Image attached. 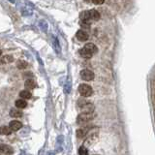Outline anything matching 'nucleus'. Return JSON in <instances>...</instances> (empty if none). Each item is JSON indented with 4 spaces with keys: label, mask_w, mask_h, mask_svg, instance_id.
I'll use <instances>...</instances> for the list:
<instances>
[{
    "label": "nucleus",
    "mask_w": 155,
    "mask_h": 155,
    "mask_svg": "<svg viewBox=\"0 0 155 155\" xmlns=\"http://www.w3.org/2000/svg\"><path fill=\"white\" fill-rule=\"evenodd\" d=\"M91 129L90 127H83L82 129H78L77 131V137L78 138H83L85 137L86 135L88 134V132H89V130Z\"/></svg>",
    "instance_id": "obj_9"
},
{
    "label": "nucleus",
    "mask_w": 155,
    "mask_h": 155,
    "mask_svg": "<svg viewBox=\"0 0 155 155\" xmlns=\"http://www.w3.org/2000/svg\"><path fill=\"white\" fill-rule=\"evenodd\" d=\"M14 61V57L12 55H4L2 56L1 58V62L3 64H7V63H11Z\"/></svg>",
    "instance_id": "obj_15"
},
{
    "label": "nucleus",
    "mask_w": 155,
    "mask_h": 155,
    "mask_svg": "<svg viewBox=\"0 0 155 155\" xmlns=\"http://www.w3.org/2000/svg\"><path fill=\"white\" fill-rule=\"evenodd\" d=\"M76 37H77V39H78V41L84 42V41L88 40V38H89V35H88V33H87L86 31L80 29V30L77 31V33H76Z\"/></svg>",
    "instance_id": "obj_6"
},
{
    "label": "nucleus",
    "mask_w": 155,
    "mask_h": 155,
    "mask_svg": "<svg viewBox=\"0 0 155 155\" xmlns=\"http://www.w3.org/2000/svg\"><path fill=\"white\" fill-rule=\"evenodd\" d=\"M98 51V49L94 44L88 43L82 49H80V55L83 58H91L93 55H95Z\"/></svg>",
    "instance_id": "obj_1"
},
{
    "label": "nucleus",
    "mask_w": 155,
    "mask_h": 155,
    "mask_svg": "<svg viewBox=\"0 0 155 155\" xmlns=\"http://www.w3.org/2000/svg\"><path fill=\"white\" fill-rule=\"evenodd\" d=\"M17 66H18L19 69H25V68L28 66V64H27V62H26V61L19 60L18 63H17Z\"/></svg>",
    "instance_id": "obj_16"
},
{
    "label": "nucleus",
    "mask_w": 155,
    "mask_h": 155,
    "mask_svg": "<svg viewBox=\"0 0 155 155\" xmlns=\"http://www.w3.org/2000/svg\"><path fill=\"white\" fill-rule=\"evenodd\" d=\"M78 92L80 93V95L83 96V97H88V96L92 95V88L90 85L85 84V83H82L78 86Z\"/></svg>",
    "instance_id": "obj_4"
},
{
    "label": "nucleus",
    "mask_w": 155,
    "mask_h": 155,
    "mask_svg": "<svg viewBox=\"0 0 155 155\" xmlns=\"http://www.w3.org/2000/svg\"><path fill=\"white\" fill-rule=\"evenodd\" d=\"M19 96L21 97V99L27 100V99H30L32 95L28 90H23V91H21V93H19Z\"/></svg>",
    "instance_id": "obj_14"
},
{
    "label": "nucleus",
    "mask_w": 155,
    "mask_h": 155,
    "mask_svg": "<svg viewBox=\"0 0 155 155\" xmlns=\"http://www.w3.org/2000/svg\"><path fill=\"white\" fill-rule=\"evenodd\" d=\"M89 17H90V21H98L100 19V14L96 10H90Z\"/></svg>",
    "instance_id": "obj_10"
},
{
    "label": "nucleus",
    "mask_w": 155,
    "mask_h": 155,
    "mask_svg": "<svg viewBox=\"0 0 155 155\" xmlns=\"http://www.w3.org/2000/svg\"><path fill=\"white\" fill-rule=\"evenodd\" d=\"M53 44H55V51H57L58 53H60V46H59V43H58L57 38H55V40H53Z\"/></svg>",
    "instance_id": "obj_19"
},
{
    "label": "nucleus",
    "mask_w": 155,
    "mask_h": 155,
    "mask_svg": "<svg viewBox=\"0 0 155 155\" xmlns=\"http://www.w3.org/2000/svg\"><path fill=\"white\" fill-rule=\"evenodd\" d=\"M92 2L96 5H101L105 2V0H92Z\"/></svg>",
    "instance_id": "obj_20"
},
{
    "label": "nucleus",
    "mask_w": 155,
    "mask_h": 155,
    "mask_svg": "<svg viewBox=\"0 0 155 155\" xmlns=\"http://www.w3.org/2000/svg\"><path fill=\"white\" fill-rule=\"evenodd\" d=\"M47 155H55V152H48V154H47Z\"/></svg>",
    "instance_id": "obj_22"
},
{
    "label": "nucleus",
    "mask_w": 155,
    "mask_h": 155,
    "mask_svg": "<svg viewBox=\"0 0 155 155\" xmlns=\"http://www.w3.org/2000/svg\"><path fill=\"white\" fill-rule=\"evenodd\" d=\"M10 115H11L12 117H16V118H18V117L23 116V112H21V110H19L18 109H12L11 110H10Z\"/></svg>",
    "instance_id": "obj_12"
},
{
    "label": "nucleus",
    "mask_w": 155,
    "mask_h": 155,
    "mask_svg": "<svg viewBox=\"0 0 155 155\" xmlns=\"http://www.w3.org/2000/svg\"><path fill=\"white\" fill-rule=\"evenodd\" d=\"M24 86L27 88V89H33V88L36 87V82L33 80H31V78H28L24 82Z\"/></svg>",
    "instance_id": "obj_11"
},
{
    "label": "nucleus",
    "mask_w": 155,
    "mask_h": 155,
    "mask_svg": "<svg viewBox=\"0 0 155 155\" xmlns=\"http://www.w3.org/2000/svg\"><path fill=\"white\" fill-rule=\"evenodd\" d=\"M78 106L80 110H83V112H91L94 110V106H93L89 101L80 99L78 101Z\"/></svg>",
    "instance_id": "obj_3"
},
{
    "label": "nucleus",
    "mask_w": 155,
    "mask_h": 155,
    "mask_svg": "<svg viewBox=\"0 0 155 155\" xmlns=\"http://www.w3.org/2000/svg\"><path fill=\"white\" fill-rule=\"evenodd\" d=\"M80 77H82V80H87V82H90V80H92L93 78H94L95 75L91 70H88V69H83V70L80 71Z\"/></svg>",
    "instance_id": "obj_5"
},
{
    "label": "nucleus",
    "mask_w": 155,
    "mask_h": 155,
    "mask_svg": "<svg viewBox=\"0 0 155 155\" xmlns=\"http://www.w3.org/2000/svg\"><path fill=\"white\" fill-rule=\"evenodd\" d=\"M152 94H153V102L155 105V82H153V85H152Z\"/></svg>",
    "instance_id": "obj_21"
},
{
    "label": "nucleus",
    "mask_w": 155,
    "mask_h": 155,
    "mask_svg": "<svg viewBox=\"0 0 155 155\" xmlns=\"http://www.w3.org/2000/svg\"><path fill=\"white\" fill-rule=\"evenodd\" d=\"M78 154L80 155H88V151L85 146H80L78 148Z\"/></svg>",
    "instance_id": "obj_18"
},
{
    "label": "nucleus",
    "mask_w": 155,
    "mask_h": 155,
    "mask_svg": "<svg viewBox=\"0 0 155 155\" xmlns=\"http://www.w3.org/2000/svg\"><path fill=\"white\" fill-rule=\"evenodd\" d=\"M9 127L12 129V131H18V130H19L21 127H23V124H21V121H18V120H13V121L10 122Z\"/></svg>",
    "instance_id": "obj_7"
},
{
    "label": "nucleus",
    "mask_w": 155,
    "mask_h": 155,
    "mask_svg": "<svg viewBox=\"0 0 155 155\" xmlns=\"http://www.w3.org/2000/svg\"><path fill=\"white\" fill-rule=\"evenodd\" d=\"M26 105H27V103H26V101L24 99H19L16 101V107L18 109H24L26 107Z\"/></svg>",
    "instance_id": "obj_13"
},
{
    "label": "nucleus",
    "mask_w": 155,
    "mask_h": 155,
    "mask_svg": "<svg viewBox=\"0 0 155 155\" xmlns=\"http://www.w3.org/2000/svg\"><path fill=\"white\" fill-rule=\"evenodd\" d=\"M1 133L3 135H10L12 133V129L9 126H2L1 127Z\"/></svg>",
    "instance_id": "obj_17"
},
{
    "label": "nucleus",
    "mask_w": 155,
    "mask_h": 155,
    "mask_svg": "<svg viewBox=\"0 0 155 155\" xmlns=\"http://www.w3.org/2000/svg\"><path fill=\"white\" fill-rule=\"evenodd\" d=\"M0 150H1L2 153L6 155H11L13 154L14 152V149L10 146H7V144H1V146H0Z\"/></svg>",
    "instance_id": "obj_8"
},
{
    "label": "nucleus",
    "mask_w": 155,
    "mask_h": 155,
    "mask_svg": "<svg viewBox=\"0 0 155 155\" xmlns=\"http://www.w3.org/2000/svg\"><path fill=\"white\" fill-rule=\"evenodd\" d=\"M94 116H95V114L93 112H82V114L78 115L77 122H78V124H80V125H84V124L88 123L89 121H91V120L94 118Z\"/></svg>",
    "instance_id": "obj_2"
}]
</instances>
